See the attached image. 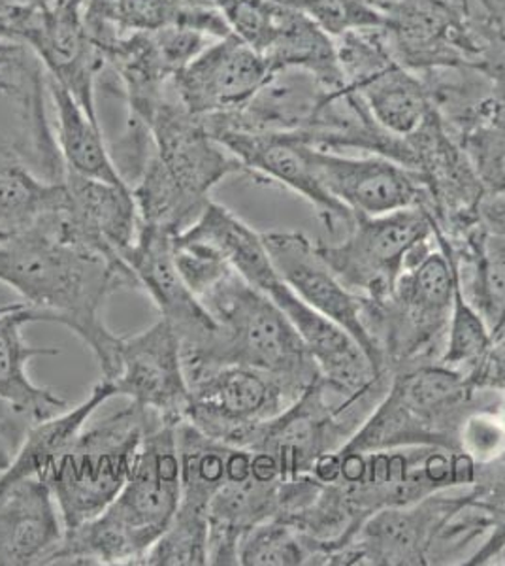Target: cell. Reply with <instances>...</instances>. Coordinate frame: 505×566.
Listing matches in <instances>:
<instances>
[{
  "mask_svg": "<svg viewBox=\"0 0 505 566\" xmlns=\"http://www.w3.org/2000/svg\"><path fill=\"white\" fill-rule=\"evenodd\" d=\"M0 283L12 287L36 322L71 328L90 346L104 378L116 367L122 336L104 323V304L119 290H138L127 264L57 239L42 227L0 240Z\"/></svg>",
  "mask_w": 505,
  "mask_h": 566,
  "instance_id": "obj_1",
  "label": "cell"
},
{
  "mask_svg": "<svg viewBox=\"0 0 505 566\" xmlns=\"http://www.w3.org/2000/svg\"><path fill=\"white\" fill-rule=\"evenodd\" d=\"M178 424L157 423L144 438L125 488L103 514L64 528L52 565H144L179 502Z\"/></svg>",
  "mask_w": 505,
  "mask_h": 566,
  "instance_id": "obj_2",
  "label": "cell"
},
{
  "mask_svg": "<svg viewBox=\"0 0 505 566\" xmlns=\"http://www.w3.org/2000/svg\"><path fill=\"white\" fill-rule=\"evenodd\" d=\"M200 303L215 322V333L199 354L183 359L187 380L208 368L240 365L274 374L296 391L320 380L298 331L277 304L231 271Z\"/></svg>",
  "mask_w": 505,
  "mask_h": 566,
  "instance_id": "obj_3",
  "label": "cell"
},
{
  "mask_svg": "<svg viewBox=\"0 0 505 566\" xmlns=\"http://www.w3.org/2000/svg\"><path fill=\"white\" fill-rule=\"evenodd\" d=\"M496 397V391L474 389L466 374L442 363L408 368L392 374L383 399L341 450L440 446L461 451L459 432L467 413Z\"/></svg>",
  "mask_w": 505,
  "mask_h": 566,
  "instance_id": "obj_4",
  "label": "cell"
},
{
  "mask_svg": "<svg viewBox=\"0 0 505 566\" xmlns=\"http://www.w3.org/2000/svg\"><path fill=\"white\" fill-rule=\"evenodd\" d=\"M157 423L165 421L128 402L96 423L85 424L44 478L64 528L80 527L108 509L133 474L144 438Z\"/></svg>",
  "mask_w": 505,
  "mask_h": 566,
  "instance_id": "obj_5",
  "label": "cell"
},
{
  "mask_svg": "<svg viewBox=\"0 0 505 566\" xmlns=\"http://www.w3.org/2000/svg\"><path fill=\"white\" fill-rule=\"evenodd\" d=\"M315 245L347 290L381 301L392 293L400 274L434 248V219L424 207L355 216L344 237Z\"/></svg>",
  "mask_w": 505,
  "mask_h": 566,
  "instance_id": "obj_6",
  "label": "cell"
},
{
  "mask_svg": "<svg viewBox=\"0 0 505 566\" xmlns=\"http://www.w3.org/2000/svg\"><path fill=\"white\" fill-rule=\"evenodd\" d=\"M87 0H44L40 4L0 7V40L25 45L39 59L48 77L71 91L93 119L96 82L103 76L104 59L85 21Z\"/></svg>",
  "mask_w": 505,
  "mask_h": 566,
  "instance_id": "obj_7",
  "label": "cell"
},
{
  "mask_svg": "<svg viewBox=\"0 0 505 566\" xmlns=\"http://www.w3.org/2000/svg\"><path fill=\"white\" fill-rule=\"evenodd\" d=\"M390 52L419 76L477 65L485 13L475 0H378Z\"/></svg>",
  "mask_w": 505,
  "mask_h": 566,
  "instance_id": "obj_8",
  "label": "cell"
},
{
  "mask_svg": "<svg viewBox=\"0 0 505 566\" xmlns=\"http://www.w3.org/2000/svg\"><path fill=\"white\" fill-rule=\"evenodd\" d=\"M187 381L191 405L186 421L206 437L248 450L263 424L302 395L274 374L240 365L208 368Z\"/></svg>",
  "mask_w": 505,
  "mask_h": 566,
  "instance_id": "obj_9",
  "label": "cell"
},
{
  "mask_svg": "<svg viewBox=\"0 0 505 566\" xmlns=\"http://www.w3.org/2000/svg\"><path fill=\"white\" fill-rule=\"evenodd\" d=\"M334 42L344 84L371 117L400 138L419 129L432 112L429 91L419 74L398 63L381 27L353 31Z\"/></svg>",
  "mask_w": 505,
  "mask_h": 566,
  "instance_id": "obj_10",
  "label": "cell"
},
{
  "mask_svg": "<svg viewBox=\"0 0 505 566\" xmlns=\"http://www.w3.org/2000/svg\"><path fill=\"white\" fill-rule=\"evenodd\" d=\"M179 502L172 522L146 555V566L208 565V509L227 482L232 446L206 437L189 421L176 429Z\"/></svg>",
  "mask_w": 505,
  "mask_h": 566,
  "instance_id": "obj_11",
  "label": "cell"
},
{
  "mask_svg": "<svg viewBox=\"0 0 505 566\" xmlns=\"http://www.w3.org/2000/svg\"><path fill=\"white\" fill-rule=\"evenodd\" d=\"M238 40L274 71L302 69L327 85H344L336 42L306 13L275 0H210Z\"/></svg>",
  "mask_w": 505,
  "mask_h": 566,
  "instance_id": "obj_12",
  "label": "cell"
},
{
  "mask_svg": "<svg viewBox=\"0 0 505 566\" xmlns=\"http://www.w3.org/2000/svg\"><path fill=\"white\" fill-rule=\"evenodd\" d=\"M213 40L192 29H165L157 33L117 34L96 48L103 55L104 71L116 77L127 103V116L149 127L155 109L172 90L176 74Z\"/></svg>",
  "mask_w": 505,
  "mask_h": 566,
  "instance_id": "obj_13",
  "label": "cell"
},
{
  "mask_svg": "<svg viewBox=\"0 0 505 566\" xmlns=\"http://www.w3.org/2000/svg\"><path fill=\"white\" fill-rule=\"evenodd\" d=\"M411 149L413 170L421 176L429 193L430 216L449 240L480 226V205L486 195L477 168L434 108L427 119L406 136Z\"/></svg>",
  "mask_w": 505,
  "mask_h": 566,
  "instance_id": "obj_14",
  "label": "cell"
},
{
  "mask_svg": "<svg viewBox=\"0 0 505 566\" xmlns=\"http://www.w3.org/2000/svg\"><path fill=\"white\" fill-rule=\"evenodd\" d=\"M440 491L408 506L379 510L366 520L347 546L328 555L325 565H429L438 534L470 499V488Z\"/></svg>",
  "mask_w": 505,
  "mask_h": 566,
  "instance_id": "obj_15",
  "label": "cell"
},
{
  "mask_svg": "<svg viewBox=\"0 0 505 566\" xmlns=\"http://www.w3.org/2000/svg\"><path fill=\"white\" fill-rule=\"evenodd\" d=\"M117 397L151 412L165 423L179 424L187 419L191 389L178 335L160 317L138 335L122 336L116 367L108 378Z\"/></svg>",
  "mask_w": 505,
  "mask_h": 566,
  "instance_id": "obj_16",
  "label": "cell"
},
{
  "mask_svg": "<svg viewBox=\"0 0 505 566\" xmlns=\"http://www.w3.org/2000/svg\"><path fill=\"white\" fill-rule=\"evenodd\" d=\"M63 187V205L52 223L42 229L114 263L127 264L123 258L135 244L140 227L130 187L95 180L71 170L64 175Z\"/></svg>",
  "mask_w": 505,
  "mask_h": 566,
  "instance_id": "obj_17",
  "label": "cell"
},
{
  "mask_svg": "<svg viewBox=\"0 0 505 566\" xmlns=\"http://www.w3.org/2000/svg\"><path fill=\"white\" fill-rule=\"evenodd\" d=\"M307 159L323 189L355 216L429 207L421 176L383 155H349L307 146Z\"/></svg>",
  "mask_w": 505,
  "mask_h": 566,
  "instance_id": "obj_18",
  "label": "cell"
},
{
  "mask_svg": "<svg viewBox=\"0 0 505 566\" xmlns=\"http://www.w3.org/2000/svg\"><path fill=\"white\" fill-rule=\"evenodd\" d=\"M274 72L261 53L229 34L206 45L176 74L172 87L179 103L204 119L243 108Z\"/></svg>",
  "mask_w": 505,
  "mask_h": 566,
  "instance_id": "obj_19",
  "label": "cell"
},
{
  "mask_svg": "<svg viewBox=\"0 0 505 566\" xmlns=\"http://www.w3.org/2000/svg\"><path fill=\"white\" fill-rule=\"evenodd\" d=\"M264 245L283 282L319 314L338 323L358 342L376 373L385 370L379 349L366 333L360 296L347 290L320 258L317 245L302 232H263Z\"/></svg>",
  "mask_w": 505,
  "mask_h": 566,
  "instance_id": "obj_20",
  "label": "cell"
},
{
  "mask_svg": "<svg viewBox=\"0 0 505 566\" xmlns=\"http://www.w3.org/2000/svg\"><path fill=\"white\" fill-rule=\"evenodd\" d=\"M208 133L236 157L243 172H250L259 180L280 184L306 199L334 239L344 237L353 226L355 213L333 199L317 180L307 159L306 142L282 133L238 129H208Z\"/></svg>",
  "mask_w": 505,
  "mask_h": 566,
  "instance_id": "obj_21",
  "label": "cell"
},
{
  "mask_svg": "<svg viewBox=\"0 0 505 566\" xmlns=\"http://www.w3.org/2000/svg\"><path fill=\"white\" fill-rule=\"evenodd\" d=\"M123 261L135 274L138 290L146 291L160 317L170 323L178 335L183 359L199 354L215 333V322L192 293L173 259V234L140 226L135 244Z\"/></svg>",
  "mask_w": 505,
  "mask_h": 566,
  "instance_id": "obj_22",
  "label": "cell"
},
{
  "mask_svg": "<svg viewBox=\"0 0 505 566\" xmlns=\"http://www.w3.org/2000/svg\"><path fill=\"white\" fill-rule=\"evenodd\" d=\"M155 157L168 176L192 199L208 202L210 193L243 167L206 129L200 117L179 103L173 87L149 119Z\"/></svg>",
  "mask_w": 505,
  "mask_h": 566,
  "instance_id": "obj_23",
  "label": "cell"
},
{
  "mask_svg": "<svg viewBox=\"0 0 505 566\" xmlns=\"http://www.w3.org/2000/svg\"><path fill=\"white\" fill-rule=\"evenodd\" d=\"M63 536L57 502L42 478L0 485V566L52 565Z\"/></svg>",
  "mask_w": 505,
  "mask_h": 566,
  "instance_id": "obj_24",
  "label": "cell"
},
{
  "mask_svg": "<svg viewBox=\"0 0 505 566\" xmlns=\"http://www.w3.org/2000/svg\"><path fill=\"white\" fill-rule=\"evenodd\" d=\"M85 21L96 45L117 34L165 29H192L215 40L231 34L210 0H87Z\"/></svg>",
  "mask_w": 505,
  "mask_h": 566,
  "instance_id": "obj_25",
  "label": "cell"
},
{
  "mask_svg": "<svg viewBox=\"0 0 505 566\" xmlns=\"http://www.w3.org/2000/svg\"><path fill=\"white\" fill-rule=\"evenodd\" d=\"M280 480H227L208 509V565L236 566L243 534L277 514Z\"/></svg>",
  "mask_w": 505,
  "mask_h": 566,
  "instance_id": "obj_26",
  "label": "cell"
},
{
  "mask_svg": "<svg viewBox=\"0 0 505 566\" xmlns=\"http://www.w3.org/2000/svg\"><path fill=\"white\" fill-rule=\"evenodd\" d=\"M29 323H36V317L25 303L0 306V399L36 423L66 410V402L29 376L32 359L59 355L57 348L27 344L21 328Z\"/></svg>",
  "mask_w": 505,
  "mask_h": 566,
  "instance_id": "obj_27",
  "label": "cell"
},
{
  "mask_svg": "<svg viewBox=\"0 0 505 566\" xmlns=\"http://www.w3.org/2000/svg\"><path fill=\"white\" fill-rule=\"evenodd\" d=\"M448 242L456 258L464 295L485 319L493 344L505 340V237L486 231L480 223L461 239Z\"/></svg>",
  "mask_w": 505,
  "mask_h": 566,
  "instance_id": "obj_28",
  "label": "cell"
},
{
  "mask_svg": "<svg viewBox=\"0 0 505 566\" xmlns=\"http://www.w3.org/2000/svg\"><path fill=\"white\" fill-rule=\"evenodd\" d=\"M48 95L53 109V130L64 167L80 176L127 186L117 172L103 127L85 112L71 91L48 77Z\"/></svg>",
  "mask_w": 505,
  "mask_h": 566,
  "instance_id": "obj_29",
  "label": "cell"
},
{
  "mask_svg": "<svg viewBox=\"0 0 505 566\" xmlns=\"http://www.w3.org/2000/svg\"><path fill=\"white\" fill-rule=\"evenodd\" d=\"M64 187L34 170L12 144L0 140V232L44 227L63 205Z\"/></svg>",
  "mask_w": 505,
  "mask_h": 566,
  "instance_id": "obj_30",
  "label": "cell"
},
{
  "mask_svg": "<svg viewBox=\"0 0 505 566\" xmlns=\"http://www.w3.org/2000/svg\"><path fill=\"white\" fill-rule=\"evenodd\" d=\"M114 397H117L116 389L109 381L103 380L93 387L90 397L82 405L32 423L12 467L0 476V485H8L21 478L34 476L44 480L53 464L63 458L77 434L90 423L96 410Z\"/></svg>",
  "mask_w": 505,
  "mask_h": 566,
  "instance_id": "obj_31",
  "label": "cell"
},
{
  "mask_svg": "<svg viewBox=\"0 0 505 566\" xmlns=\"http://www.w3.org/2000/svg\"><path fill=\"white\" fill-rule=\"evenodd\" d=\"M312 557L304 536L277 517L248 531L238 547V565L242 566L312 565Z\"/></svg>",
  "mask_w": 505,
  "mask_h": 566,
  "instance_id": "obj_32",
  "label": "cell"
},
{
  "mask_svg": "<svg viewBox=\"0 0 505 566\" xmlns=\"http://www.w3.org/2000/svg\"><path fill=\"white\" fill-rule=\"evenodd\" d=\"M493 346V336L486 327L485 319L467 301L462 291L459 266H456V282H454L453 306L449 317L448 344L440 363L445 367L456 368L467 373L480 363L481 357Z\"/></svg>",
  "mask_w": 505,
  "mask_h": 566,
  "instance_id": "obj_33",
  "label": "cell"
},
{
  "mask_svg": "<svg viewBox=\"0 0 505 566\" xmlns=\"http://www.w3.org/2000/svg\"><path fill=\"white\" fill-rule=\"evenodd\" d=\"M488 193H505V97L494 95L491 108L461 140Z\"/></svg>",
  "mask_w": 505,
  "mask_h": 566,
  "instance_id": "obj_34",
  "label": "cell"
},
{
  "mask_svg": "<svg viewBox=\"0 0 505 566\" xmlns=\"http://www.w3.org/2000/svg\"><path fill=\"white\" fill-rule=\"evenodd\" d=\"M472 502L493 517V533L466 565H493L505 542V453L488 463L477 464L475 482L470 488Z\"/></svg>",
  "mask_w": 505,
  "mask_h": 566,
  "instance_id": "obj_35",
  "label": "cell"
},
{
  "mask_svg": "<svg viewBox=\"0 0 505 566\" xmlns=\"http://www.w3.org/2000/svg\"><path fill=\"white\" fill-rule=\"evenodd\" d=\"M285 4L306 13L334 40L353 31L383 25L378 0H287Z\"/></svg>",
  "mask_w": 505,
  "mask_h": 566,
  "instance_id": "obj_36",
  "label": "cell"
},
{
  "mask_svg": "<svg viewBox=\"0 0 505 566\" xmlns=\"http://www.w3.org/2000/svg\"><path fill=\"white\" fill-rule=\"evenodd\" d=\"M498 397L467 413L459 432V448L475 463H488L505 453V427L496 413Z\"/></svg>",
  "mask_w": 505,
  "mask_h": 566,
  "instance_id": "obj_37",
  "label": "cell"
},
{
  "mask_svg": "<svg viewBox=\"0 0 505 566\" xmlns=\"http://www.w3.org/2000/svg\"><path fill=\"white\" fill-rule=\"evenodd\" d=\"M475 69L488 77L496 95L505 97V27L494 23L486 15L483 21V45Z\"/></svg>",
  "mask_w": 505,
  "mask_h": 566,
  "instance_id": "obj_38",
  "label": "cell"
},
{
  "mask_svg": "<svg viewBox=\"0 0 505 566\" xmlns=\"http://www.w3.org/2000/svg\"><path fill=\"white\" fill-rule=\"evenodd\" d=\"M32 423L27 413L0 399V476L12 467Z\"/></svg>",
  "mask_w": 505,
  "mask_h": 566,
  "instance_id": "obj_39",
  "label": "cell"
},
{
  "mask_svg": "<svg viewBox=\"0 0 505 566\" xmlns=\"http://www.w3.org/2000/svg\"><path fill=\"white\" fill-rule=\"evenodd\" d=\"M464 374L474 389L505 392V340L493 344L480 363Z\"/></svg>",
  "mask_w": 505,
  "mask_h": 566,
  "instance_id": "obj_40",
  "label": "cell"
},
{
  "mask_svg": "<svg viewBox=\"0 0 505 566\" xmlns=\"http://www.w3.org/2000/svg\"><path fill=\"white\" fill-rule=\"evenodd\" d=\"M488 20L505 27V0H475Z\"/></svg>",
  "mask_w": 505,
  "mask_h": 566,
  "instance_id": "obj_41",
  "label": "cell"
},
{
  "mask_svg": "<svg viewBox=\"0 0 505 566\" xmlns=\"http://www.w3.org/2000/svg\"><path fill=\"white\" fill-rule=\"evenodd\" d=\"M8 4H40L44 0H4Z\"/></svg>",
  "mask_w": 505,
  "mask_h": 566,
  "instance_id": "obj_42",
  "label": "cell"
},
{
  "mask_svg": "<svg viewBox=\"0 0 505 566\" xmlns=\"http://www.w3.org/2000/svg\"><path fill=\"white\" fill-rule=\"evenodd\" d=\"M8 234H4V232H0V240L7 239Z\"/></svg>",
  "mask_w": 505,
  "mask_h": 566,
  "instance_id": "obj_43",
  "label": "cell"
},
{
  "mask_svg": "<svg viewBox=\"0 0 505 566\" xmlns=\"http://www.w3.org/2000/svg\"><path fill=\"white\" fill-rule=\"evenodd\" d=\"M2 2H4V0H0V7H2Z\"/></svg>",
  "mask_w": 505,
  "mask_h": 566,
  "instance_id": "obj_44",
  "label": "cell"
}]
</instances>
